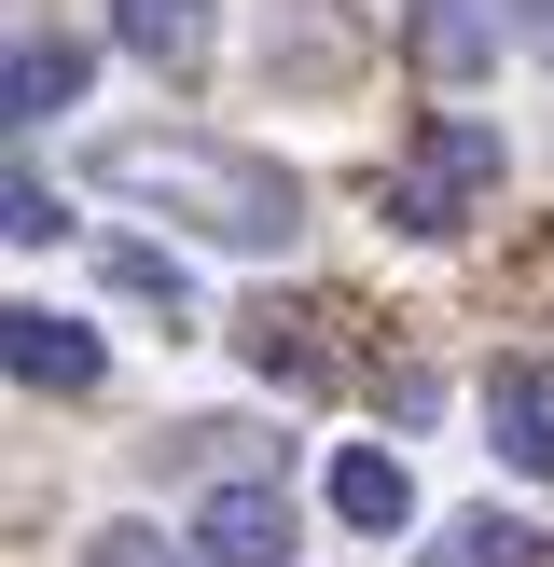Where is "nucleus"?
<instances>
[{"instance_id": "obj_13", "label": "nucleus", "mask_w": 554, "mask_h": 567, "mask_svg": "<svg viewBox=\"0 0 554 567\" xmlns=\"http://www.w3.org/2000/svg\"><path fill=\"white\" fill-rule=\"evenodd\" d=\"M83 567H208V554L166 540V526H98V540H83Z\"/></svg>"}, {"instance_id": "obj_1", "label": "nucleus", "mask_w": 554, "mask_h": 567, "mask_svg": "<svg viewBox=\"0 0 554 567\" xmlns=\"http://www.w3.org/2000/svg\"><path fill=\"white\" fill-rule=\"evenodd\" d=\"M83 181L125 194V208H166L222 249H291L305 236V181L277 153H236V138H194V125H111L83 153Z\"/></svg>"}, {"instance_id": "obj_3", "label": "nucleus", "mask_w": 554, "mask_h": 567, "mask_svg": "<svg viewBox=\"0 0 554 567\" xmlns=\"http://www.w3.org/2000/svg\"><path fill=\"white\" fill-rule=\"evenodd\" d=\"M194 554H208V567H291V498H277V485H208Z\"/></svg>"}, {"instance_id": "obj_16", "label": "nucleus", "mask_w": 554, "mask_h": 567, "mask_svg": "<svg viewBox=\"0 0 554 567\" xmlns=\"http://www.w3.org/2000/svg\"><path fill=\"white\" fill-rule=\"evenodd\" d=\"M526 42H541V55H554V0H526Z\"/></svg>"}, {"instance_id": "obj_2", "label": "nucleus", "mask_w": 554, "mask_h": 567, "mask_svg": "<svg viewBox=\"0 0 554 567\" xmlns=\"http://www.w3.org/2000/svg\"><path fill=\"white\" fill-rule=\"evenodd\" d=\"M485 194H499V125L485 111H430V125L402 138V166H388V221H402V236H458Z\"/></svg>"}, {"instance_id": "obj_8", "label": "nucleus", "mask_w": 554, "mask_h": 567, "mask_svg": "<svg viewBox=\"0 0 554 567\" xmlns=\"http://www.w3.org/2000/svg\"><path fill=\"white\" fill-rule=\"evenodd\" d=\"M264 70L347 83V70H360V14H347V0H291V28H264Z\"/></svg>"}, {"instance_id": "obj_15", "label": "nucleus", "mask_w": 554, "mask_h": 567, "mask_svg": "<svg viewBox=\"0 0 554 567\" xmlns=\"http://www.w3.org/2000/svg\"><path fill=\"white\" fill-rule=\"evenodd\" d=\"M0 236H14V249H55V194H42V166H14V194H0Z\"/></svg>"}, {"instance_id": "obj_11", "label": "nucleus", "mask_w": 554, "mask_h": 567, "mask_svg": "<svg viewBox=\"0 0 554 567\" xmlns=\"http://www.w3.org/2000/svg\"><path fill=\"white\" fill-rule=\"evenodd\" d=\"M541 554V526H513V513H443V540H430V567H526Z\"/></svg>"}, {"instance_id": "obj_6", "label": "nucleus", "mask_w": 554, "mask_h": 567, "mask_svg": "<svg viewBox=\"0 0 554 567\" xmlns=\"http://www.w3.org/2000/svg\"><path fill=\"white\" fill-rule=\"evenodd\" d=\"M499 28H526V14H499V0H416V70L430 83L499 70Z\"/></svg>"}, {"instance_id": "obj_4", "label": "nucleus", "mask_w": 554, "mask_h": 567, "mask_svg": "<svg viewBox=\"0 0 554 567\" xmlns=\"http://www.w3.org/2000/svg\"><path fill=\"white\" fill-rule=\"evenodd\" d=\"M0 360H14V388H98V332L83 319H55V305H14V319H0Z\"/></svg>"}, {"instance_id": "obj_10", "label": "nucleus", "mask_w": 554, "mask_h": 567, "mask_svg": "<svg viewBox=\"0 0 554 567\" xmlns=\"http://www.w3.org/2000/svg\"><path fill=\"white\" fill-rule=\"evenodd\" d=\"M83 97V42H55V28H28L14 42V125H42V111Z\"/></svg>"}, {"instance_id": "obj_9", "label": "nucleus", "mask_w": 554, "mask_h": 567, "mask_svg": "<svg viewBox=\"0 0 554 567\" xmlns=\"http://www.w3.org/2000/svg\"><path fill=\"white\" fill-rule=\"evenodd\" d=\"M111 28H125V55H153V70H194V55H208V0H111Z\"/></svg>"}, {"instance_id": "obj_12", "label": "nucleus", "mask_w": 554, "mask_h": 567, "mask_svg": "<svg viewBox=\"0 0 554 567\" xmlns=\"http://www.w3.org/2000/svg\"><path fill=\"white\" fill-rule=\"evenodd\" d=\"M305 332H319V319H277V305H264V319H249V332H236V347H249V374H264V388H319V374H332V360H319V347H305Z\"/></svg>"}, {"instance_id": "obj_5", "label": "nucleus", "mask_w": 554, "mask_h": 567, "mask_svg": "<svg viewBox=\"0 0 554 567\" xmlns=\"http://www.w3.org/2000/svg\"><path fill=\"white\" fill-rule=\"evenodd\" d=\"M485 430H499L513 471L554 485V360H499V374H485Z\"/></svg>"}, {"instance_id": "obj_7", "label": "nucleus", "mask_w": 554, "mask_h": 567, "mask_svg": "<svg viewBox=\"0 0 554 567\" xmlns=\"http://www.w3.org/2000/svg\"><path fill=\"white\" fill-rule=\"evenodd\" d=\"M332 513H347L360 540H402L416 526V471L388 457V443H347V457H332Z\"/></svg>"}, {"instance_id": "obj_14", "label": "nucleus", "mask_w": 554, "mask_h": 567, "mask_svg": "<svg viewBox=\"0 0 554 567\" xmlns=\"http://www.w3.org/2000/svg\"><path fill=\"white\" fill-rule=\"evenodd\" d=\"M111 277H125V291H138V305H166V319H181V305H194V277H181V264H166V249H111Z\"/></svg>"}]
</instances>
